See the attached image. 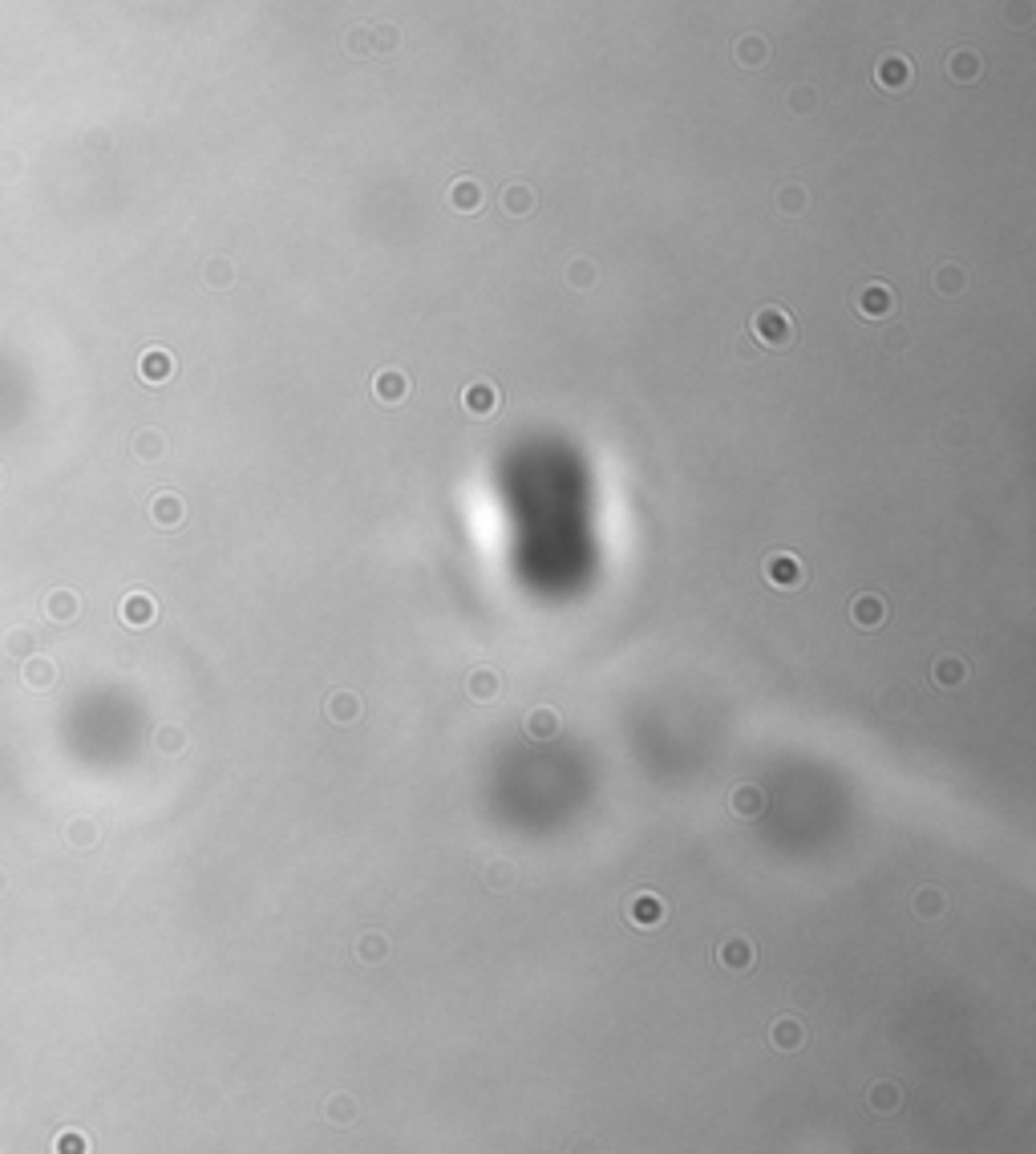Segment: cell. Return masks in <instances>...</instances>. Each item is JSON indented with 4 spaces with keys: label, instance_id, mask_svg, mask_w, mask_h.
Returning <instances> with one entry per match:
<instances>
[{
    "label": "cell",
    "instance_id": "17",
    "mask_svg": "<svg viewBox=\"0 0 1036 1154\" xmlns=\"http://www.w3.org/2000/svg\"><path fill=\"white\" fill-rule=\"evenodd\" d=\"M932 681H935V689H960L963 681H968V661H960V656H940V661L932 664Z\"/></svg>",
    "mask_w": 1036,
    "mask_h": 1154
},
{
    "label": "cell",
    "instance_id": "33",
    "mask_svg": "<svg viewBox=\"0 0 1036 1154\" xmlns=\"http://www.w3.org/2000/svg\"><path fill=\"white\" fill-rule=\"evenodd\" d=\"M785 105H790L794 114H810V110L818 105V94L810 90V85H794V90H790V97H785Z\"/></svg>",
    "mask_w": 1036,
    "mask_h": 1154
},
{
    "label": "cell",
    "instance_id": "27",
    "mask_svg": "<svg viewBox=\"0 0 1036 1154\" xmlns=\"http://www.w3.org/2000/svg\"><path fill=\"white\" fill-rule=\"evenodd\" d=\"M345 53L348 57H373V29L368 25H356L345 32Z\"/></svg>",
    "mask_w": 1036,
    "mask_h": 1154
},
{
    "label": "cell",
    "instance_id": "5",
    "mask_svg": "<svg viewBox=\"0 0 1036 1154\" xmlns=\"http://www.w3.org/2000/svg\"><path fill=\"white\" fill-rule=\"evenodd\" d=\"M943 74L952 77L955 85H975L984 77V57H980L972 45H955V49L943 57Z\"/></svg>",
    "mask_w": 1036,
    "mask_h": 1154
},
{
    "label": "cell",
    "instance_id": "12",
    "mask_svg": "<svg viewBox=\"0 0 1036 1154\" xmlns=\"http://www.w3.org/2000/svg\"><path fill=\"white\" fill-rule=\"evenodd\" d=\"M628 923L636 928H660L664 923V900L656 892H636L628 900Z\"/></svg>",
    "mask_w": 1036,
    "mask_h": 1154
},
{
    "label": "cell",
    "instance_id": "31",
    "mask_svg": "<svg viewBox=\"0 0 1036 1154\" xmlns=\"http://www.w3.org/2000/svg\"><path fill=\"white\" fill-rule=\"evenodd\" d=\"M122 616H126L130 624H150V620H154V604H150L146 596H134V599H126Z\"/></svg>",
    "mask_w": 1036,
    "mask_h": 1154
},
{
    "label": "cell",
    "instance_id": "29",
    "mask_svg": "<svg viewBox=\"0 0 1036 1154\" xmlns=\"http://www.w3.org/2000/svg\"><path fill=\"white\" fill-rule=\"evenodd\" d=\"M154 519L162 527H178L182 523V503H178L175 494H162V498L154 503Z\"/></svg>",
    "mask_w": 1036,
    "mask_h": 1154
},
{
    "label": "cell",
    "instance_id": "2",
    "mask_svg": "<svg viewBox=\"0 0 1036 1154\" xmlns=\"http://www.w3.org/2000/svg\"><path fill=\"white\" fill-rule=\"evenodd\" d=\"M761 571H765V584L777 591H797L806 584V567H802V559H797L794 551H769Z\"/></svg>",
    "mask_w": 1036,
    "mask_h": 1154
},
{
    "label": "cell",
    "instance_id": "4",
    "mask_svg": "<svg viewBox=\"0 0 1036 1154\" xmlns=\"http://www.w3.org/2000/svg\"><path fill=\"white\" fill-rule=\"evenodd\" d=\"M461 410L470 413V418H478V421H490L494 413L503 410V389L494 385L490 377L470 381V385L461 389Z\"/></svg>",
    "mask_w": 1036,
    "mask_h": 1154
},
{
    "label": "cell",
    "instance_id": "22",
    "mask_svg": "<svg viewBox=\"0 0 1036 1154\" xmlns=\"http://www.w3.org/2000/svg\"><path fill=\"white\" fill-rule=\"evenodd\" d=\"M765 806V794L757 786H737L733 790V814L737 819H757Z\"/></svg>",
    "mask_w": 1036,
    "mask_h": 1154
},
{
    "label": "cell",
    "instance_id": "30",
    "mask_svg": "<svg viewBox=\"0 0 1036 1154\" xmlns=\"http://www.w3.org/2000/svg\"><path fill=\"white\" fill-rule=\"evenodd\" d=\"M1004 25H1012V29H1028V25H1032V0H1008L1004 4Z\"/></svg>",
    "mask_w": 1036,
    "mask_h": 1154
},
{
    "label": "cell",
    "instance_id": "36",
    "mask_svg": "<svg viewBox=\"0 0 1036 1154\" xmlns=\"http://www.w3.org/2000/svg\"><path fill=\"white\" fill-rule=\"evenodd\" d=\"M882 345H887L890 348V353H899V348H907L911 345V333H907V328H890V333L887 336H882Z\"/></svg>",
    "mask_w": 1036,
    "mask_h": 1154
},
{
    "label": "cell",
    "instance_id": "28",
    "mask_svg": "<svg viewBox=\"0 0 1036 1154\" xmlns=\"http://www.w3.org/2000/svg\"><path fill=\"white\" fill-rule=\"evenodd\" d=\"M867 1102L875 1106V1114H890L895 1106H899V1090H895L890 1081H875L870 1093H867Z\"/></svg>",
    "mask_w": 1036,
    "mask_h": 1154
},
{
    "label": "cell",
    "instance_id": "11",
    "mask_svg": "<svg viewBox=\"0 0 1036 1154\" xmlns=\"http://www.w3.org/2000/svg\"><path fill=\"white\" fill-rule=\"evenodd\" d=\"M754 960H757V952L745 935H729V940H721V948H717V964L729 968V972H749Z\"/></svg>",
    "mask_w": 1036,
    "mask_h": 1154
},
{
    "label": "cell",
    "instance_id": "37",
    "mask_svg": "<svg viewBox=\"0 0 1036 1154\" xmlns=\"http://www.w3.org/2000/svg\"><path fill=\"white\" fill-rule=\"evenodd\" d=\"M575 1154H596V1143H579Z\"/></svg>",
    "mask_w": 1036,
    "mask_h": 1154
},
{
    "label": "cell",
    "instance_id": "14",
    "mask_svg": "<svg viewBox=\"0 0 1036 1154\" xmlns=\"http://www.w3.org/2000/svg\"><path fill=\"white\" fill-rule=\"evenodd\" d=\"M466 692H470V701H478V705L494 701V697L503 692V677H498V669H490V664H478V669L466 677Z\"/></svg>",
    "mask_w": 1036,
    "mask_h": 1154
},
{
    "label": "cell",
    "instance_id": "20",
    "mask_svg": "<svg viewBox=\"0 0 1036 1154\" xmlns=\"http://www.w3.org/2000/svg\"><path fill=\"white\" fill-rule=\"evenodd\" d=\"M769 1041H774L777 1050L790 1053V1050H797V1045L806 1041V1029L797 1025L794 1017H777V1021H774V1029H769Z\"/></svg>",
    "mask_w": 1036,
    "mask_h": 1154
},
{
    "label": "cell",
    "instance_id": "21",
    "mask_svg": "<svg viewBox=\"0 0 1036 1154\" xmlns=\"http://www.w3.org/2000/svg\"><path fill=\"white\" fill-rule=\"evenodd\" d=\"M806 207H810V190L806 187H797V183H785V187H777V211H782V215L797 219V215H802Z\"/></svg>",
    "mask_w": 1036,
    "mask_h": 1154
},
{
    "label": "cell",
    "instance_id": "25",
    "mask_svg": "<svg viewBox=\"0 0 1036 1154\" xmlns=\"http://www.w3.org/2000/svg\"><path fill=\"white\" fill-rule=\"evenodd\" d=\"M356 956H361L365 964H381V960H385V956H389V940H385V935H381V932H368V935H361V940H356Z\"/></svg>",
    "mask_w": 1036,
    "mask_h": 1154
},
{
    "label": "cell",
    "instance_id": "18",
    "mask_svg": "<svg viewBox=\"0 0 1036 1154\" xmlns=\"http://www.w3.org/2000/svg\"><path fill=\"white\" fill-rule=\"evenodd\" d=\"M932 283H935V292L940 296H963V288L972 283V276L963 272L960 263H940L935 276H932Z\"/></svg>",
    "mask_w": 1036,
    "mask_h": 1154
},
{
    "label": "cell",
    "instance_id": "35",
    "mask_svg": "<svg viewBox=\"0 0 1036 1154\" xmlns=\"http://www.w3.org/2000/svg\"><path fill=\"white\" fill-rule=\"evenodd\" d=\"M486 883H490L494 892H506L514 883V867L511 863H490V867H486Z\"/></svg>",
    "mask_w": 1036,
    "mask_h": 1154
},
{
    "label": "cell",
    "instance_id": "3",
    "mask_svg": "<svg viewBox=\"0 0 1036 1154\" xmlns=\"http://www.w3.org/2000/svg\"><path fill=\"white\" fill-rule=\"evenodd\" d=\"M911 82H915V65L903 53H882L879 65H875V85L887 90V94H907Z\"/></svg>",
    "mask_w": 1036,
    "mask_h": 1154
},
{
    "label": "cell",
    "instance_id": "1",
    "mask_svg": "<svg viewBox=\"0 0 1036 1154\" xmlns=\"http://www.w3.org/2000/svg\"><path fill=\"white\" fill-rule=\"evenodd\" d=\"M749 336H754L761 348H769V353H785V348L797 340V325L785 308L765 305V308H757L754 320H749Z\"/></svg>",
    "mask_w": 1036,
    "mask_h": 1154
},
{
    "label": "cell",
    "instance_id": "16",
    "mask_svg": "<svg viewBox=\"0 0 1036 1154\" xmlns=\"http://www.w3.org/2000/svg\"><path fill=\"white\" fill-rule=\"evenodd\" d=\"M733 57L741 69H757V65L769 61V41H765L761 32H745V37H737Z\"/></svg>",
    "mask_w": 1036,
    "mask_h": 1154
},
{
    "label": "cell",
    "instance_id": "7",
    "mask_svg": "<svg viewBox=\"0 0 1036 1154\" xmlns=\"http://www.w3.org/2000/svg\"><path fill=\"white\" fill-rule=\"evenodd\" d=\"M854 308H859L862 320H887V316L895 312V292H890L882 280H875L854 296Z\"/></svg>",
    "mask_w": 1036,
    "mask_h": 1154
},
{
    "label": "cell",
    "instance_id": "19",
    "mask_svg": "<svg viewBox=\"0 0 1036 1154\" xmlns=\"http://www.w3.org/2000/svg\"><path fill=\"white\" fill-rule=\"evenodd\" d=\"M170 373H175V357H170L167 348H150L146 357H142V377H146L150 385L170 381Z\"/></svg>",
    "mask_w": 1036,
    "mask_h": 1154
},
{
    "label": "cell",
    "instance_id": "15",
    "mask_svg": "<svg viewBox=\"0 0 1036 1154\" xmlns=\"http://www.w3.org/2000/svg\"><path fill=\"white\" fill-rule=\"evenodd\" d=\"M534 207H539V195H534L531 183H511L503 190V211L511 219H526V215H534Z\"/></svg>",
    "mask_w": 1036,
    "mask_h": 1154
},
{
    "label": "cell",
    "instance_id": "23",
    "mask_svg": "<svg viewBox=\"0 0 1036 1154\" xmlns=\"http://www.w3.org/2000/svg\"><path fill=\"white\" fill-rule=\"evenodd\" d=\"M943 903H947V900H943L940 887H919V892H915V900H911V907H915V915H919V920H940Z\"/></svg>",
    "mask_w": 1036,
    "mask_h": 1154
},
{
    "label": "cell",
    "instance_id": "13",
    "mask_svg": "<svg viewBox=\"0 0 1036 1154\" xmlns=\"http://www.w3.org/2000/svg\"><path fill=\"white\" fill-rule=\"evenodd\" d=\"M523 729H526V737H531V742H551V737L563 729V717H559L555 705H534L531 713H526Z\"/></svg>",
    "mask_w": 1036,
    "mask_h": 1154
},
{
    "label": "cell",
    "instance_id": "6",
    "mask_svg": "<svg viewBox=\"0 0 1036 1154\" xmlns=\"http://www.w3.org/2000/svg\"><path fill=\"white\" fill-rule=\"evenodd\" d=\"M850 624L859 632H875L887 624V599L879 591H862V596L850 599Z\"/></svg>",
    "mask_w": 1036,
    "mask_h": 1154
},
{
    "label": "cell",
    "instance_id": "24",
    "mask_svg": "<svg viewBox=\"0 0 1036 1154\" xmlns=\"http://www.w3.org/2000/svg\"><path fill=\"white\" fill-rule=\"evenodd\" d=\"M325 1114H328V1122H336V1126H348V1122H356V1098H348V1093H332L328 1098V1106H325Z\"/></svg>",
    "mask_w": 1036,
    "mask_h": 1154
},
{
    "label": "cell",
    "instance_id": "9",
    "mask_svg": "<svg viewBox=\"0 0 1036 1154\" xmlns=\"http://www.w3.org/2000/svg\"><path fill=\"white\" fill-rule=\"evenodd\" d=\"M446 203H450V207L458 211V215H478L482 203H486V190H482V183H478V179L461 175V179H454V183H450V190H446Z\"/></svg>",
    "mask_w": 1036,
    "mask_h": 1154
},
{
    "label": "cell",
    "instance_id": "26",
    "mask_svg": "<svg viewBox=\"0 0 1036 1154\" xmlns=\"http://www.w3.org/2000/svg\"><path fill=\"white\" fill-rule=\"evenodd\" d=\"M596 280H599L596 263H591V260H571V268H567V283H571V288L587 292V288H596Z\"/></svg>",
    "mask_w": 1036,
    "mask_h": 1154
},
{
    "label": "cell",
    "instance_id": "32",
    "mask_svg": "<svg viewBox=\"0 0 1036 1154\" xmlns=\"http://www.w3.org/2000/svg\"><path fill=\"white\" fill-rule=\"evenodd\" d=\"M397 45H401L397 25H377V29H373V53H393Z\"/></svg>",
    "mask_w": 1036,
    "mask_h": 1154
},
{
    "label": "cell",
    "instance_id": "10",
    "mask_svg": "<svg viewBox=\"0 0 1036 1154\" xmlns=\"http://www.w3.org/2000/svg\"><path fill=\"white\" fill-rule=\"evenodd\" d=\"M361 713H365V705H361V697L353 689H332L325 697V717L332 725H356Z\"/></svg>",
    "mask_w": 1036,
    "mask_h": 1154
},
{
    "label": "cell",
    "instance_id": "8",
    "mask_svg": "<svg viewBox=\"0 0 1036 1154\" xmlns=\"http://www.w3.org/2000/svg\"><path fill=\"white\" fill-rule=\"evenodd\" d=\"M409 393H413V385H409L405 369H381L377 377H373V398H377L381 405H405Z\"/></svg>",
    "mask_w": 1036,
    "mask_h": 1154
},
{
    "label": "cell",
    "instance_id": "34",
    "mask_svg": "<svg viewBox=\"0 0 1036 1154\" xmlns=\"http://www.w3.org/2000/svg\"><path fill=\"white\" fill-rule=\"evenodd\" d=\"M231 280H235V268H231V260H211L207 263V283H211V288H227Z\"/></svg>",
    "mask_w": 1036,
    "mask_h": 1154
}]
</instances>
